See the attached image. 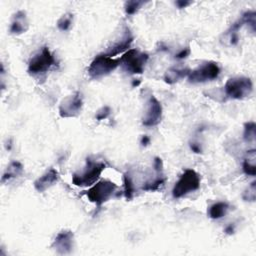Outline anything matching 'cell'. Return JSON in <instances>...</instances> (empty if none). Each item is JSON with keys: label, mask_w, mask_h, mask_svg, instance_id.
<instances>
[{"label": "cell", "mask_w": 256, "mask_h": 256, "mask_svg": "<svg viewBox=\"0 0 256 256\" xmlns=\"http://www.w3.org/2000/svg\"><path fill=\"white\" fill-rule=\"evenodd\" d=\"M243 25L246 24L251 29V31L254 33L256 31V12L254 10L246 11L242 17L240 18Z\"/></svg>", "instance_id": "22"}, {"label": "cell", "mask_w": 256, "mask_h": 256, "mask_svg": "<svg viewBox=\"0 0 256 256\" xmlns=\"http://www.w3.org/2000/svg\"><path fill=\"white\" fill-rule=\"evenodd\" d=\"M256 137V124L253 121L246 122L244 124V131H243V139L246 142H254Z\"/></svg>", "instance_id": "21"}, {"label": "cell", "mask_w": 256, "mask_h": 256, "mask_svg": "<svg viewBox=\"0 0 256 256\" xmlns=\"http://www.w3.org/2000/svg\"><path fill=\"white\" fill-rule=\"evenodd\" d=\"M189 54H190V48L189 47L183 48V49H181L177 54H175V58L179 59V60L185 59L186 57L189 56Z\"/></svg>", "instance_id": "27"}, {"label": "cell", "mask_w": 256, "mask_h": 256, "mask_svg": "<svg viewBox=\"0 0 256 256\" xmlns=\"http://www.w3.org/2000/svg\"><path fill=\"white\" fill-rule=\"evenodd\" d=\"M132 42H133V36L129 31V29L126 28L121 39L114 42L111 46H109L108 49L104 52V54L113 58V56H116L126 50H129V47Z\"/></svg>", "instance_id": "12"}, {"label": "cell", "mask_w": 256, "mask_h": 256, "mask_svg": "<svg viewBox=\"0 0 256 256\" xmlns=\"http://www.w3.org/2000/svg\"><path fill=\"white\" fill-rule=\"evenodd\" d=\"M123 182H124V196L126 200H131L135 193V187L132 177L129 172H126L123 175Z\"/></svg>", "instance_id": "20"}, {"label": "cell", "mask_w": 256, "mask_h": 256, "mask_svg": "<svg viewBox=\"0 0 256 256\" xmlns=\"http://www.w3.org/2000/svg\"><path fill=\"white\" fill-rule=\"evenodd\" d=\"M229 210V204L224 201H219L209 207L208 215L211 219H220L224 217Z\"/></svg>", "instance_id": "17"}, {"label": "cell", "mask_w": 256, "mask_h": 256, "mask_svg": "<svg viewBox=\"0 0 256 256\" xmlns=\"http://www.w3.org/2000/svg\"><path fill=\"white\" fill-rule=\"evenodd\" d=\"M55 57L47 46H44L38 53H36L28 63V73L32 76L42 75L55 65Z\"/></svg>", "instance_id": "5"}, {"label": "cell", "mask_w": 256, "mask_h": 256, "mask_svg": "<svg viewBox=\"0 0 256 256\" xmlns=\"http://www.w3.org/2000/svg\"><path fill=\"white\" fill-rule=\"evenodd\" d=\"M83 108V99L79 92L64 97L59 104V115L62 118L77 117Z\"/></svg>", "instance_id": "9"}, {"label": "cell", "mask_w": 256, "mask_h": 256, "mask_svg": "<svg viewBox=\"0 0 256 256\" xmlns=\"http://www.w3.org/2000/svg\"><path fill=\"white\" fill-rule=\"evenodd\" d=\"M140 143H141L142 146H147V145L150 143V138H149L147 135H143V136L141 137Z\"/></svg>", "instance_id": "30"}, {"label": "cell", "mask_w": 256, "mask_h": 256, "mask_svg": "<svg viewBox=\"0 0 256 256\" xmlns=\"http://www.w3.org/2000/svg\"><path fill=\"white\" fill-rule=\"evenodd\" d=\"M73 246H74V234L70 230L60 231L52 243V248L56 253L61 255L71 253Z\"/></svg>", "instance_id": "11"}, {"label": "cell", "mask_w": 256, "mask_h": 256, "mask_svg": "<svg viewBox=\"0 0 256 256\" xmlns=\"http://www.w3.org/2000/svg\"><path fill=\"white\" fill-rule=\"evenodd\" d=\"M59 180V173L56 169L50 168L42 176L37 178L34 182V188L42 193L52 187Z\"/></svg>", "instance_id": "13"}, {"label": "cell", "mask_w": 256, "mask_h": 256, "mask_svg": "<svg viewBox=\"0 0 256 256\" xmlns=\"http://www.w3.org/2000/svg\"><path fill=\"white\" fill-rule=\"evenodd\" d=\"M144 4L143 1H128L125 3V12L127 15H133L135 14L140 7Z\"/></svg>", "instance_id": "25"}, {"label": "cell", "mask_w": 256, "mask_h": 256, "mask_svg": "<svg viewBox=\"0 0 256 256\" xmlns=\"http://www.w3.org/2000/svg\"><path fill=\"white\" fill-rule=\"evenodd\" d=\"M119 66V58H112L107 55L99 54L88 67V74L92 79H99L112 73Z\"/></svg>", "instance_id": "4"}, {"label": "cell", "mask_w": 256, "mask_h": 256, "mask_svg": "<svg viewBox=\"0 0 256 256\" xmlns=\"http://www.w3.org/2000/svg\"><path fill=\"white\" fill-rule=\"evenodd\" d=\"M149 56L138 49H129L119 58V66L129 74H142Z\"/></svg>", "instance_id": "3"}, {"label": "cell", "mask_w": 256, "mask_h": 256, "mask_svg": "<svg viewBox=\"0 0 256 256\" xmlns=\"http://www.w3.org/2000/svg\"><path fill=\"white\" fill-rule=\"evenodd\" d=\"M201 178L194 169H186L181 174L172 189V196L175 199L184 197L200 188Z\"/></svg>", "instance_id": "2"}, {"label": "cell", "mask_w": 256, "mask_h": 256, "mask_svg": "<svg viewBox=\"0 0 256 256\" xmlns=\"http://www.w3.org/2000/svg\"><path fill=\"white\" fill-rule=\"evenodd\" d=\"M29 29V22L27 19L26 12L23 10L17 11L12 18L11 24H10V33L14 35H20L22 33H25Z\"/></svg>", "instance_id": "14"}, {"label": "cell", "mask_w": 256, "mask_h": 256, "mask_svg": "<svg viewBox=\"0 0 256 256\" xmlns=\"http://www.w3.org/2000/svg\"><path fill=\"white\" fill-rule=\"evenodd\" d=\"M191 4V2L190 1H183V0H178V1H176L175 2V5L178 7V8H180V9H182V8H185V7H187L188 5H190Z\"/></svg>", "instance_id": "29"}, {"label": "cell", "mask_w": 256, "mask_h": 256, "mask_svg": "<svg viewBox=\"0 0 256 256\" xmlns=\"http://www.w3.org/2000/svg\"><path fill=\"white\" fill-rule=\"evenodd\" d=\"M242 199L246 202H254L256 200V181L251 182V184L245 189Z\"/></svg>", "instance_id": "24"}, {"label": "cell", "mask_w": 256, "mask_h": 256, "mask_svg": "<svg viewBox=\"0 0 256 256\" xmlns=\"http://www.w3.org/2000/svg\"><path fill=\"white\" fill-rule=\"evenodd\" d=\"M22 172H23L22 164L19 161H12L9 163V165L5 169V171L2 175V178H1V182L2 183H5L6 181H9V180L21 175Z\"/></svg>", "instance_id": "18"}, {"label": "cell", "mask_w": 256, "mask_h": 256, "mask_svg": "<svg viewBox=\"0 0 256 256\" xmlns=\"http://www.w3.org/2000/svg\"><path fill=\"white\" fill-rule=\"evenodd\" d=\"M163 108L160 101L154 96L150 95L146 102L145 111L142 116V124L146 127H153L161 122Z\"/></svg>", "instance_id": "10"}, {"label": "cell", "mask_w": 256, "mask_h": 256, "mask_svg": "<svg viewBox=\"0 0 256 256\" xmlns=\"http://www.w3.org/2000/svg\"><path fill=\"white\" fill-rule=\"evenodd\" d=\"M219 74H220V67L216 62L209 61L194 70H190L187 78L190 83H204L217 79Z\"/></svg>", "instance_id": "8"}, {"label": "cell", "mask_w": 256, "mask_h": 256, "mask_svg": "<svg viewBox=\"0 0 256 256\" xmlns=\"http://www.w3.org/2000/svg\"><path fill=\"white\" fill-rule=\"evenodd\" d=\"M106 168V164L102 161H96L90 157L86 159L85 167L77 173L72 175L73 184L80 187L91 186L100 177L101 173Z\"/></svg>", "instance_id": "1"}, {"label": "cell", "mask_w": 256, "mask_h": 256, "mask_svg": "<svg viewBox=\"0 0 256 256\" xmlns=\"http://www.w3.org/2000/svg\"><path fill=\"white\" fill-rule=\"evenodd\" d=\"M155 177L153 179H150L148 181H146L142 186V190L144 191H155L160 188L161 185L164 184L165 182V177L163 173H157L155 172Z\"/></svg>", "instance_id": "19"}, {"label": "cell", "mask_w": 256, "mask_h": 256, "mask_svg": "<svg viewBox=\"0 0 256 256\" xmlns=\"http://www.w3.org/2000/svg\"><path fill=\"white\" fill-rule=\"evenodd\" d=\"M139 84H140V81H139V80H137V81H135V80H134V81L132 82V86H133V87H135V86H138Z\"/></svg>", "instance_id": "32"}, {"label": "cell", "mask_w": 256, "mask_h": 256, "mask_svg": "<svg viewBox=\"0 0 256 256\" xmlns=\"http://www.w3.org/2000/svg\"><path fill=\"white\" fill-rule=\"evenodd\" d=\"M117 189V185L112 181L101 180L95 183L87 192V198L90 202L100 207L110 199Z\"/></svg>", "instance_id": "7"}, {"label": "cell", "mask_w": 256, "mask_h": 256, "mask_svg": "<svg viewBox=\"0 0 256 256\" xmlns=\"http://www.w3.org/2000/svg\"><path fill=\"white\" fill-rule=\"evenodd\" d=\"M224 92L231 99L242 100L252 94L253 83L248 77H232L229 78L225 83Z\"/></svg>", "instance_id": "6"}, {"label": "cell", "mask_w": 256, "mask_h": 256, "mask_svg": "<svg viewBox=\"0 0 256 256\" xmlns=\"http://www.w3.org/2000/svg\"><path fill=\"white\" fill-rule=\"evenodd\" d=\"M190 149L192 150V152L196 153V154H200L202 153V148L199 143H196V142H191L190 143Z\"/></svg>", "instance_id": "28"}, {"label": "cell", "mask_w": 256, "mask_h": 256, "mask_svg": "<svg viewBox=\"0 0 256 256\" xmlns=\"http://www.w3.org/2000/svg\"><path fill=\"white\" fill-rule=\"evenodd\" d=\"M190 70L188 68H176L171 67L166 70L164 74V81L167 84H174L180 79H183L189 75Z\"/></svg>", "instance_id": "15"}, {"label": "cell", "mask_w": 256, "mask_h": 256, "mask_svg": "<svg viewBox=\"0 0 256 256\" xmlns=\"http://www.w3.org/2000/svg\"><path fill=\"white\" fill-rule=\"evenodd\" d=\"M73 22V14L65 13L57 21V27L60 31H67L70 29Z\"/></svg>", "instance_id": "23"}, {"label": "cell", "mask_w": 256, "mask_h": 256, "mask_svg": "<svg viewBox=\"0 0 256 256\" xmlns=\"http://www.w3.org/2000/svg\"><path fill=\"white\" fill-rule=\"evenodd\" d=\"M225 232H226L227 234H232V233L234 232V226H232L231 224L228 225V226L226 227V229H225Z\"/></svg>", "instance_id": "31"}, {"label": "cell", "mask_w": 256, "mask_h": 256, "mask_svg": "<svg viewBox=\"0 0 256 256\" xmlns=\"http://www.w3.org/2000/svg\"><path fill=\"white\" fill-rule=\"evenodd\" d=\"M243 172L248 176L256 175V150L250 149L246 152V155L242 163Z\"/></svg>", "instance_id": "16"}, {"label": "cell", "mask_w": 256, "mask_h": 256, "mask_svg": "<svg viewBox=\"0 0 256 256\" xmlns=\"http://www.w3.org/2000/svg\"><path fill=\"white\" fill-rule=\"evenodd\" d=\"M110 113H111V108L109 106H103L96 112L95 118H96V120L101 121V120H104V119L108 118V116L110 115Z\"/></svg>", "instance_id": "26"}]
</instances>
